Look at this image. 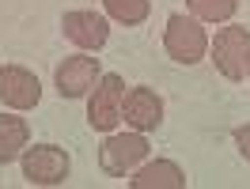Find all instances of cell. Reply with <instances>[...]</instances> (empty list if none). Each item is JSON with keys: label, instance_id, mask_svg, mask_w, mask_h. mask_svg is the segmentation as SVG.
I'll return each mask as SVG.
<instances>
[{"label": "cell", "instance_id": "4fadbf2b", "mask_svg": "<svg viewBox=\"0 0 250 189\" xmlns=\"http://www.w3.org/2000/svg\"><path fill=\"white\" fill-rule=\"evenodd\" d=\"M186 8L201 23H231V16L239 12V0H186Z\"/></svg>", "mask_w": 250, "mask_h": 189}, {"label": "cell", "instance_id": "52a82bcc", "mask_svg": "<svg viewBox=\"0 0 250 189\" xmlns=\"http://www.w3.org/2000/svg\"><path fill=\"white\" fill-rule=\"evenodd\" d=\"M0 102L8 110H34L42 102V83L23 64H0Z\"/></svg>", "mask_w": 250, "mask_h": 189}, {"label": "cell", "instance_id": "ba28073f", "mask_svg": "<svg viewBox=\"0 0 250 189\" xmlns=\"http://www.w3.org/2000/svg\"><path fill=\"white\" fill-rule=\"evenodd\" d=\"M122 121L137 132H156L163 125V98L156 87H129L122 98Z\"/></svg>", "mask_w": 250, "mask_h": 189}, {"label": "cell", "instance_id": "8fae6325", "mask_svg": "<svg viewBox=\"0 0 250 189\" xmlns=\"http://www.w3.org/2000/svg\"><path fill=\"white\" fill-rule=\"evenodd\" d=\"M31 140V129L23 117L16 113H0V167H8V163H16L23 155V148Z\"/></svg>", "mask_w": 250, "mask_h": 189}, {"label": "cell", "instance_id": "6da1fadb", "mask_svg": "<svg viewBox=\"0 0 250 189\" xmlns=\"http://www.w3.org/2000/svg\"><path fill=\"white\" fill-rule=\"evenodd\" d=\"M163 49L174 64H201L208 57V31H205L201 19H193L189 12H174L167 16V27H163Z\"/></svg>", "mask_w": 250, "mask_h": 189}, {"label": "cell", "instance_id": "3957f363", "mask_svg": "<svg viewBox=\"0 0 250 189\" xmlns=\"http://www.w3.org/2000/svg\"><path fill=\"white\" fill-rule=\"evenodd\" d=\"M19 167H23V178H27V186H64L68 182V174H72V159L64 148L57 144H27L23 148V155H19Z\"/></svg>", "mask_w": 250, "mask_h": 189}, {"label": "cell", "instance_id": "7a4b0ae2", "mask_svg": "<svg viewBox=\"0 0 250 189\" xmlns=\"http://www.w3.org/2000/svg\"><path fill=\"white\" fill-rule=\"evenodd\" d=\"M247 53H250V27H243V23H228L216 31V38H208V61L216 64V72L228 83H239L247 76Z\"/></svg>", "mask_w": 250, "mask_h": 189}, {"label": "cell", "instance_id": "9a60e30c", "mask_svg": "<svg viewBox=\"0 0 250 189\" xmlns=\"http://www.w3.org/2000/svg\"><path fill=\"white\" fill-rule=\"evenodd\" d=\"M247 79H250V53H247Z\"/></svg>", "mask_w": 250, "mask_h": 189}, {"label": "cell", "instance_id": "7c38bea8", "mask_svg": "<svg viewBox=\"0 0 250 189\" xmlns=\"http://www.w3.org/2000/svg\"><path fill=\"white\" fill-rule=\"evenodd\" d=\"M103 8H106V16L114 23H122V27H141L148 12H152V0H103Z\"/></svg>", "mask_w": 250, "mask_h": 189}, {"label": "cell", "instance_id": "277c9868", "mask_svg": "<svg viewBox=\"0 0 250 189\" xmlns=\"http://www.w3.org/2000/svg\"><path fill=\"white\" fill-rule=\"evenodd\" d=\"M148 159V132H106L99 148V170L110 178H129V174Z\"/></svg>", "mask_w": 250, "mask_h": 189}, {"label": "cell", "instance_id": "8992f818", "mask_svg": "<svg viewBox=\"0 0 250 189\" xmlns=\"http://www.w3.org/2000/svg\"><path fill=\"white\" fill-rule=\"evenodd\" d=\"M99 76H103L99 57H91L87 49H80V53H68V57L53 68V87H57L61 98H83V94H91Z\"/></svg>", "mask_w": 250, "mask_h": 189}, {"label": "cell", "instance_id": "30bf717a", "mask_svg": "<svg viewBox=\"0 0 250 189\" xmlns=\"http://www.w3.org/2000/svg\"><path fill=\"white\" fill-rule=\"evenodd\" d=\"M186 170L174 163V159H152L129 174V186L133 189H186Z\"/></svg>", "mask_w": 250, "mask_h": 189}, {"label": "cell", "instance_id": "9c48e42d", "mask_svg": "<svg viewBox=\"0 0 250 189\" xmlns=\"http://www.w3.org/2000/svg\"><path fill=\"white\" fill-rule=\"evenodd\" d=\"M61 31L64 38L72 42L76 49H103L110 42V23L106 16H99V12H91V8H76V12H64L61 16Z\"/></svg>", "mask_w": 250, "mask_h": 189}, {"label": "cell", "instance_id": "5bb4252c", "mask_svg": "<svg viewBox=\"0 0 250 189\" xmlns=\"http://www.w3.org/2000/svg\"><path fill=\"white\" fill-rule=\"evenodd\" d=\"M235 148H239V155H243V159L250 163V121L235 129Z\"/></svg>", "mask_w": 250, "mask_h": 189}, {"label": "cell", "instance_id": "5b68a950", "mask_svg": "<svg viewBox=\"0 0 250 189\" xmlns=\"http://www.w3.org/2000/svg\"><path fill=\"white\" fill-rule=\"evenodd\" d=\"M122 98H125V79L118 72H103L87 94V125L95 132H114L122 121Z\"/></svg>", "mask_w": 250, "mask_h": 189}]
</instances>
